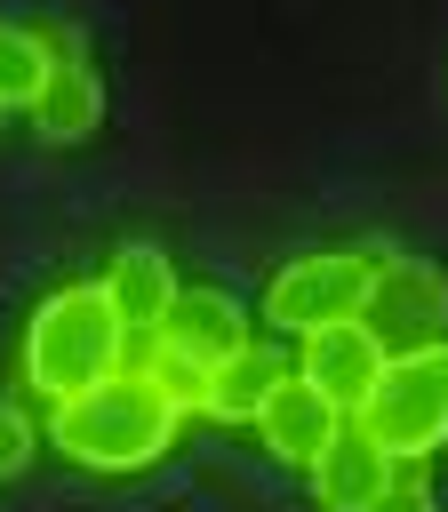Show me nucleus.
Here are the masks:
<instances>
[{"mask_svg":"<svg viewBox=\"0 0 448 512\" xmlns=\"http://www.w3.org/2000/svg\"><path fill=\"white\" fill-rule=\"evenodd\" d=\"M152 344L216 376V368H224V360L248 344V320H240V304H232L224 288H184V296L168 304V320L152 328Z\"/></svg>","mask_w":448,"mask_h":512,"instance_id":"obj_9","label":"nucleus"},{"mask_svg":"<svg viewBox=\"0 0 448 512\" xmlns=\"http://www.w3.org/2000/svg\"><path fill=\"white\" fill-rule=\"evenodd\" d=\"M344 424H352V416H344L312 376H296V368L280 376V392H272V400H264V416H256L264 448H272L280 464H296V472H312V464L336 448V432H344Z\"/></svg>","mask_w":448,"mask_h":512,"instance_id":"obj_7","label":"nucleus"},{"mask_svg":"<svg viewBox=\"0 0 448 512\" xmlns=\"http://www.w3.org/2000/svg\"><path fill=\"white\" fill-rule=\"evenodd\" d=\"M392 480H400V456H392L376 432H360V424H344L336 448L312 464V496H320V512H368Z\"/></svg>","mask_w":448,"mask_h":512,"instance_id":"obj_10","label":"nucleus"},{"mask_svg":"<svg viewBox=\"0 0 448 512\" xmlns=\"http://www.w3.org/2000/svg\"><path fill=\"white\" fill-rule=\"evenodd\" d=\"M104 288H112V304L128 312V328H136V336H152V328L168 320V304L184 296V288H176V272H168V256H160L152 240H128V248L112 256Z\"/></svg>","mask_w":448,"mask_h":512,"instance_id":"obj_11","label":"nucleus"},{"mask_svg":"<svg viewBox=\"0 0 448 512\" xmlns=\"http://www.w3.org/2000/svg\"><path fill=\"white\" fill-rule=\"evenodd\" d=\"M128 352H136V328L112 304V288L104 280H72V288L40 296V312L24 320V392L40 408L80 400V392L112 384L120 368H136Z\"/></svg>","mask_w":448,"mask_h":512,"instance_id":"obj_1","label":"nucleus"},{"mask_svg":"<svg viewBox=\"0 0 448 512\" xmlns=\"http://www.w3.org/2000/svg\"><path fill=\"white\" fill-rule=\"evenodd\" d=\"M32 448H40V424H32V408L0 400V480H16V472L32 464Z\"/></svg>","mask_w":448,"mask_h":512,"instance_id":"obj_14","label":"nucleus"},{"mask_svg":"<svg viewBox=\"0 0 448 512\" xmlns=\"http://www.w3.org/2000/svg\"><path fill=\"white\" fill-rule=\"evenodd\" d=\"M384 360H392V344H384L368 320H328V328L296 336V376H312L344 416H360V400L376 392Z\"/></svg>","mask_w":448,"mask_h":512,"instance_id":"obj_6","label":"nucleus"},{"mask_svg":"<svg viewBox=\"0 0 448 512\" xmlns=\"http://www.w3.org/2000/svg\"><path fill=\"white\" fill-rule=\"evenodd\" d=\"M280 376H288V360H280L272 344H256V336H248V344L208 376V416H216V424H256V416H264V400L280 392Z\"/></svg>","mask_w":448,"mask_h":512,"instance_id":"obj_12","label":"nucleus"},{"mask_svg":"<svg viewBox=\"0 0 448 512\" xmlns=\"http://www.w3.org/2000/svg\"><path fill=\"white\" fill-rule=\"evenodd\" d=\"M176 424H184V408L144 368H120L112 384L48 408V440L72 464H88V472H144V464H160L176 448Z\"/></svg>","mask_w":448,"mask_h":512,"instance_id":"obj_2","label":"nucleus"},{"mask_svg":"<svg viewBox=\"0 0 448 512\" xmlns=\"http://www.w3.org/2000/svg\"><path fill=\"white\" fill-rule=\"evenodd\" d=\"M368 512H440V496H432V480H424V472H400Z\"/></svg>","mask_w":448,"mask_h":512,"instance_id":"obj_15","label":"nucleus"},{"mask_svg":"<svg viewBox=\"0 0 448 512\" xmlns=\"http://www.w3.org/2000/svg\"><path fill=\"white\" fill-rule=\"evenodd\" d=\"M360 432H376L400 464H424L448 448V344H416V352H392L376 392L360 400L352 416Z\"/></svg>","mask_w":448,"mask_h":512,"instance_id":"obj_3","label":"nucleus"},{"mask_svg":"<svg viewBox=\"0 0 448 512\" xmlns=\"http://www.w3.org/2000/svg\"><path fill=\"white\" fill-rule=\"evenodd\" d=\"M0 120H8V112H0Z\"/></svg>","mask_w":448,"mask_h":512,"instance_id":"obj_16","label":"nucleus"},{"mask_svg":"<svg viewBox=\"0 0 448 512\" xmlns=\"http://www.w3.org/2000/svg\"><path fill=\"white\" fill-rule=\"evenodd\" d=\"M48 64H56V40L40 24H0V112H32L48 88Z\"/></svg>","mask_w":448,"mask_h":512,"instance_id":"obj_13","label":"nucleus"},{"mask_svg":"<svg viewBox=\"0 0 448 512\" xmlns=\"http://www.w3.org/2000/svg\"><path fill=\"white\" fill-rule=\"evenodd\" d=\"M392 352H416V344H448V272L432 256H384L376 288H368V312H360Z\"/></svg>","mask_w":448,"mask_h":512,"instance_id":"obj_5","label":"nucleus"},{"mask_svg":"<svg viewBox=\"0 0 448 512\" xmlns=\"http://www.w3.org/2000/svg\"><path fill=\"white\" fill-rule=\"evenodd\" d=\"M384 256H392V248H312V256H288V264L272 272V288H264L272 336H312V328H328V320H360Z\"/></svg>","mask_w":448,"mask_h":512,"instance_id":"obj_4","label":"nucleus"},{"mask_svg":"<svg viewBox=\"0 0 448 512\" xmlns=\"http://www.w3.org/2000/svg\"><path fill=\"white\" fill-rule=\"evenodd\" d=\"M48 40H56V64H48V88L32 104V128L48 144H88L96 120H104V80H96V64L72 32H48Z\"/></svg>","mask_w":448,"mask_h":512,"instance_id":"obj_8","label":"nucleus"}]
</instances>
